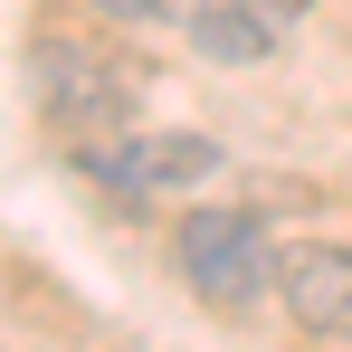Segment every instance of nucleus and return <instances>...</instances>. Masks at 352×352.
Listing matches in <instances>:
<instances>
[{"label":"nucleus","instance_id":"nucleus-1","mask_svg":"<svg viewBox=\"0 0 352 352\" xmlns=\"http://www.w3.org/2000/svg\"><path fill=\"white\" fill-rule=\"evenodd\" d=\"M162 257H172L181 295H190L200 314H219V324H248V314L276 305V238H267L257 210H238V200H200V210H181Z\"/></svg>","mask_w":352,"mask_h":352},{"label":"nucleus","instance_id":"nucleus-5","mask_svg":"<svg viewBox=\"0 0 352 352\" xmlns=\"http://www.w3.org/2000/svg\"><path fill=\"white\" fill-rule=\"evenodd\" d=\"M105 29H172L181 19V0H86Z\"/></svg>","mask_w":352,"mask_h":352},{"label":"nucleus","instance_id":"nucleus-3","mask_svg":"<svg viewBox=\"0 0 352 352\" xmlns=\"http://www.w3.org/2000/svg\"><path fill=\"white\" fill-rule=\"evenodd\" d=\"M276 305L305 343H352V238H276Z\"/></svg>","mask_w":352,"mask_h":352},{"label":"nucleus","instance_id":"nucleus-6","mask_svg":"<svg viewBox=\"0 0 352 352\" xmlns=\"http://www.w3.org/2000/svg\"><path fill=\"white\" fill-rule=\"evenodd\" d=\"M267 10H286V19H295V10H314V0H267Z\"/></svg>","mask_w":352,"mask_h":352},{"label":"nucleus","instance_id":"nucleus-4","mask_svg":"<svg viewBox=\"0 0 352 352\" xmlns=\"http://www.w3.org/2000/svg\"><path fill=\"white\" fill-rule=\"evenodd\" d=\"M181 38H190V58H210V67H267L276 48H286V10H267V0H181V19H172Z\"/></svg>","mask_w":352,"mask_h":352},{"label":"nucleus","instance_id":"nucleus-2","mask_svg":"<svg viewBox=\"0 0 352 352\" xmlns=\"http://www.w3.org/2000/svg\"><path fill=\"white\" fill-rule=\"evenodd\" d=\"M19 86H29V115L86 143V133H115L133 115V67L96 38V29H29V58H19Z\"/></svg>","mask_w":352,"mask_h":352}]
</instances>
